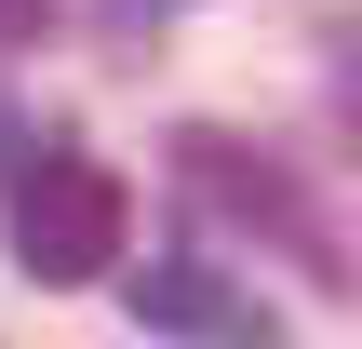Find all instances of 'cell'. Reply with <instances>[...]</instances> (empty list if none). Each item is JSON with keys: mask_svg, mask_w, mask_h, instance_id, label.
I'll return each mask as SVG.
<instances>
[{"mask_svg": "<svg viewBox=\"0 0 362 349\" xmlns=\"http://www.w3.org/2000/svg\"><path fill=\"white\" fill-rule=\"evenodd\" d=\"M121 256H134V188L81 148H40L13 175V269L67 296V282H107Z\"/></svg>", "mask_w": 362, "mask_h": 349, "instance_id": "cell-1", "label": "cell"}, {"mask_svg": "<svg viewBox=\"0 0 362 349\" xmlns=\"http://www.w3.org/2000/svg\"><path fill=\"white\" fill-rule=\"evenodd\" d=\"M175 161H188V188H202V202H228L242 229H282V242H296V256L336 282V229L309 215V188H296L269 148H242V135H202V121H188V135H175Z\"/></svg>", "mask_w": 362, "mask_h": 349, "instance_id": "cell-2", "label": "cell"}, {"mask_svg": "<svg viewBox=\"0 0 362 349\" xmlns=\"http://www.w3.org/2000/svg\"><path fill=\"white\" fill-rule=\"evenodd\" d=\"M134 323H161V336H215V323H242V309H228L215 269H134Z\"/></svg>", "mask_w": 362, "mask_h": 349, "instance_id": "cell-3", "label": "cell"}, {"mask_svg": "<svg viewBox=\"0 0 362 349\" xmlns=\"http://www.w3.org/2000/svg\"><path fill=\"white\" fill-rule=\"evenodd\" d=\"M54 27V0H0V40H40Z\"/></svg>", "mask_w": 362, "mask_h": 349, "instance_id": "cell-4", "label": "cell"}]
</instances>
